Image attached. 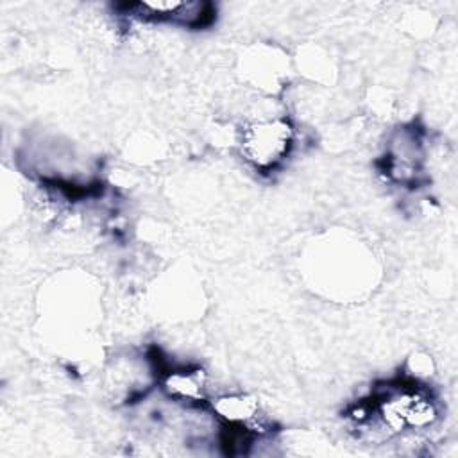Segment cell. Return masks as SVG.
<instances>
[{"instance_id":"6da1fadb","label":"cell","mask_w":458,"mask_h":458,"mask_svg":"<svg viewBox=\"0 0 458 458\" xmlns=\"http://www.w3.org/2000/svg\"><path fill=\"white\" fill-rule=\"evenodd\" d=\"M295 145V129L284 116H265L245 123L238 136L243 161L259 174L274 172L290 156Z\"/></svg>"},{"instance_id":"7a4b0ae2","label":"cell","mask_w":458,"mask_h":458,"mask_svg":"<svg viewBox=\"0 0 458 458\" xmlns=\"http://www.w3.org/2000/svg\"><path fill=\"white\" fill-rule=\"evenodd\" d=\"M422 165L420 140L408 131L395 136L386 150V174L399 184L417 181Z\"/></svg>"},{"instance_id":"3957f363","label":"cell","mask_w":458,"mask_h":458,"mask_svg":"<svg viewBox=\"0 0 458 458\" xmlns=\"http://www.w3.org/2000/svg\"><path fill=\"white\" fill-rule=\"evenodd\" d=\"M163 390L177 403H204L208 399L206 374L197 367H177L166 370L163 374Z\"/></svg>"}]
</instances>
